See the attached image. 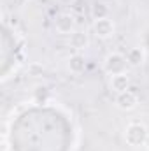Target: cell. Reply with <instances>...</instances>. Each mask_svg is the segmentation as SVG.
Returning <instances> with one entry per match:
<instances>
[{
	"instance_id": "cell-1",
	"label": "cell",
	"mask_w": 149,
	"mask_h": 151,
	"mask_svg": "<svg viewBox=\"0 0 149 151\" xmlns=\"http://www.w3.org/2000/svg\"><path fill=\"white\" fill-rule=\"evenodd\" d=\"M125 141L132 148L146 146L148 141H149V132H148V128H146V125L144 123H139V121L128 123L126 128H125Z\"/></svg>"
},
{
	"instance_id": "cell-2",
	"label": "cell",
	"mask_w": 149,
	"mask_h": 151,
	"mask_svg": "<svg viewBox=\"0 0 149 151\" xmlns=\"http://www.w3.org/2000/svg\"><path fill=\"white\" fill-rule=\"evenodd\" d=\"M126 67H128L126 55H121V53H116V51H114V53H109V55L104 58V70L109 76L126 72Z\"/></svg>"
},
{
	"instance_id": "cell-3",
	"label": "cell",
	"mask_w": 149,
	"mask_h": 151,
	"mask_svg": "<svg viewBox=\"0 0 149 151\" xmlns=\"http://www.w3.org/2000/svg\"><path fill=\"white\" fill-rule=\"evenodd\" d=\"M116 107L121 111H133L139 106V95L133 90H126L116 95Z\"/></svg>"
},
{
	"instance_id": "cell-4",
	"label": "cell",
	"mask_w": 149,
	"mask_h": 151,
	"mask_svg": "<svg viewBox=\"0 0 149 151\" xmlns=\"http://www.w3.org/2000/svg\"><path fill=\"white\" fill-rule=\"evenodd\" d=\"M116 32V25L111 18H102L93 21V34L98 39H109Z\"/></svg>"
},
{
	"instance_id": "cell-5",
	"label": "cell",
	"mask_w": 149,
	"mask_h": 151,
	"mask_svg": "<svg viewBox=\"0 0 149 151\" xmlns=\"http://www.w3.org/2000/svg\"><path fill=\"white\" fill-rule=\"evenodd\" d=\"M54 28L58 34L62 35H70L75 32V21H74V16L69 14V12H62L56 16L54 19Z\"/></svg>"
},
{
	"instance_id": "cell-6",
	"label": "cell",
	"mask_w": 149,
	"mask_h": 151,
	"mask_svg": "<svg viewBox=\"0 0 149 151\" xmlns=\"http://www.w3.org/2000/svg\"><path fill=\"white\" fill-rule=\"evenodd\" d=\"M109 88H111L116 95L121 93V91L130 90V76L126 74V72L111 76V79H109Z\"/></svg>"
},
{
	"instance_id": "cell-7",
	"label": "cell",
	"mask_w": 149,
	"mask_h": 151,
	"mask_svg": "<svg viewBox=\"0 0 149 151\" xmlns=\"http://www.w3.org/2000/svg\"><path fill=\"white\" fill-rule=\"evenodd\" d=\"M67 67L72 74H82L84 69H86V58L84 55L81 53H74L69 56V62H67Z\"/></svg>"
},
{
	"instance_id": "cell-8",
	"label": "cell",
	"mask_w": 149,
	"mask_h": 151,
	"mask_svg": "<svg viewBox=\"0 0 149 151\" xmlns=\"http://www.w3.org/2000/svg\"><path fill=\"white\" fill-rule=\"evenodd\" d=\"M69 44H70V47H74L75 51L79 53V51H82V49H86L90 46V37H88V34L75 30L74 34H70Z\"/></svg>"
},
{
	"instance_id": "cell-9",
	"label": "cell",
	"mask_w": 149,
	"mask_h": 151,
	"mask_svg": "<svg viewBox=\"0 0 149 151\" xmlns=\"http://www.w3.org/2000/svg\"><path fill=\"white\" fill-rule=\"evenodd\" d=\"M126 60H128V65L139 67V65H142V63L146 62V51H144L142 47H139V46L130 47L128 53H126Z\"/></svg>"
},
{
	"instance_id": "cell-10",
	"label": "cell",
	"mask_w": 149,
	"mask_h": 151,
	"mask_svg": "<svg viewBox=\"0 0 149 151\" xmlns=\"http://www.w3.org/2000/svg\"><path fill=\"white\" fill-rule=\"evenodd\" d=\"M91 16L93 19H102V18H109V7L104 2H97L91 5Z\"/></svg>"
},
{
	"instance_id": "cell-11",
	"label": "cell",
	"mask_w": 149,
	"mask_h": 151,
	"mask_svg": "<svg viewBox=\"0 0 149 151\" xmlns=\"http://www.w3.org/2000/svg\"><path fill=\"white\" fill-rule=\"evenodd\" d=\"M146 148H148V151H149V141H148V144H146Z\"/></svg>"
}]
</instances>
